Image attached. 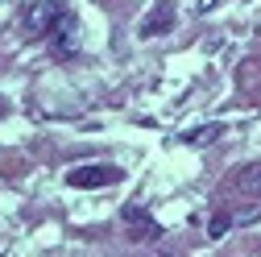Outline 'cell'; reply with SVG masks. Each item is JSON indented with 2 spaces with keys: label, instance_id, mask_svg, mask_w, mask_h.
Here are the masks:
<instances>
[{
  "label": "cell",
  "instance_id": "cell-1",
  "mask_svg": "<svg viewBox=\"0 0 261 257\" xmlns=\"http://www.w3.org/2000/svg\"><path fill=\"white\" fill-rule=\"evenodd\" d=\"M120 178V170L116 166H75V170H67V183L71 187H108V183H116Z\"/></svg>",
  "mask_w": 261,
  "mask_h": 257
},
{
  "label": "cell",
  "instance_id": "cell-2",
  "mask_svg": "<svg viewBox=\"0 0 261 257\" xmlns=\"http://www.w3.org/2000/svg\"><path fill=\"white\" fill-rule=\"evenodd\" d=\"M62 13H67V9H62L58 0H38V5L29 9V17H25V29H29V34H50Z\"/></svg>",
  "mask_w": 261,
  "mask_h": 257
},
{
  "label": "cell",
  "instance_id": "cell-3",
  "mask_svg": "<svg viewBox=\"0 0 261 257\" xmlns=\"http://www.w3.org/2000/svg\"><path fill=\"white\" fill-rule=\"evenodd\" d=\"M170 25H174V9H170V0H158L153 13H145V17H141V38L170 34Z\"/></svg>",
  "mask_w": 261,
  "mask_h": 257
},
{
  "label": "cell",
  "instance_id": "cell-4",
  "mask_svg": "<svg viewBox=\"0 0 261 257\" xmlns=\"http://www.w3.org/2000/svg\"><path fill=\"white\" fill-rule=\"evenodd\" d=\"M50 42H54V50H58L62 58H71V54H75V17H71V13H62V17L54 21Z\"/></svg>",
  "mask_w": 261,
  "mask_h": 257
},
{
  "label": "cell",
  "instance_id": "cell-5",
  "mask_svg": "<svg viewBox=\"0 0 261 257\" xmlns=\"http://www.w3.org/2000/svg\"><path fill=\"white\" fill-rule=\"evenodd\" d=\"M124 224H128V237H137V241H158L162 237V228L153 220H145L137 208H124Z\"/></svg>",
  "mask_w": 261,
  "mask_h": 257
},
{
  "label": "cell",
  "instance_id": "cell-6",
  "mask_svg": "<svg viewBox=\"0 0 261 257\" xmlns=\"http://www.w3.org/2000/svg\"><path fill=\"white\" fill-rule=\"evenodd\" d=\"M237 187L245 191V195H261V162H253V166H245V170L237 174Z\"/></svg>",
  "mask_w": 261,
  "mask_h": 257
},
{
  "label": "cell",
  "instance_id": "cell-7",
  "mask_svg": "<svg viewBox=\"0 0 261 257\" xmlns=\"http://www.w3.org/2000/svg\"><path fill=\"white\" fill-rule=\"evenodd\" d=\"M228 224H232V216H212V224H207V237H212V241H220V237L228 233Z\"/></svg>",
  "mask_w": 261,
  "mask_h": 257
},
{
  "label": "cell",
  "instance_id": "cell-8",
  "mask_svg": "<svg viewBox=\"0 0 261 257\" xmlns=\"http://www.w3.org/2000/svg\"><path fill=\"white\" fill-rule=\"evenodd\" d=\"M145 257H166V253H145Z\"/></svg>",
  "mask_w": 261,
  "mask_h": 257
},
{
  "label": "cell",
  "instance_id": "cell-9",
  "mask_svg": "<svg viewBox=\"0 0 261 257\" xmlns=\"http://www.w3.org/2000/svg\"><path fill=\"white\" fill-rule=\"evenodd\" d=\"M0 116H5V104H0Z\"/></svg>",
  "mask_w": 261,
  "mask_h": 257
}]
</instances>
